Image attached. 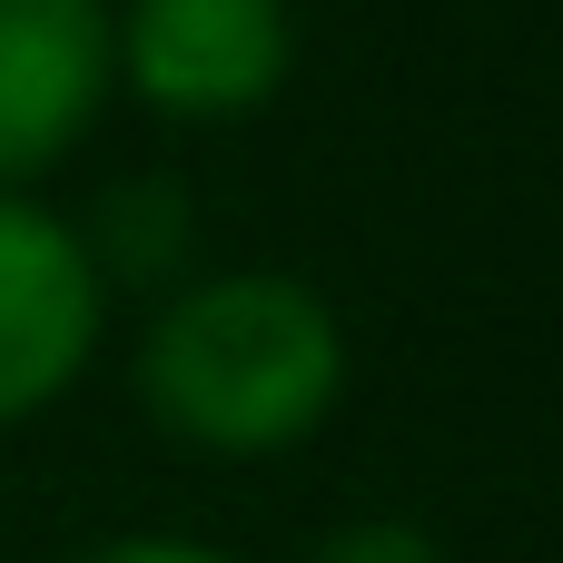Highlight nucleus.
I'll list each match as a JSON object with an SVG mask.
<instances>
[{
    "instance_id": "f03ea898",
    "label": "nucleus",
    "mask_w": 563,
    "mask_h": 563,
    "mask_svg": "<svg viewBox=\"0 0 563 563\" xmlns=\"http://www.w3.org/2000/svg\"><path fill=\"white\" fill-rule=\"evenodd\" d=\"M129 79L178 119H238L287 79V0H129V30L109 40Z\"/></svg>"
},
{
    "instance_id": "f257e3e1",
    "label": "nucleus",
    "mask_w": 563,
    "mask_h": 563,
    "mask_svg": "<svg viewBox=\"0 0 563 563\" xmlns=\"http://www.w3.org/2000/svg\"><path fill=\"white\" fill-rule=\"evenodd\" d=\"M346 386V336L317 287L297 277H218L158 307L139 346V396L178 445L208 455H277L327 426Z\"/></svg>"
},
{
    "instance_id": "7ed1b4c3",
    "label": "nucleus",
    "mask_w": 563,
    "mask_h": 563,
    "mask_svg": "<svg viewBox=\"0 0 563 563\" xmlns=\"http://www.w3.org/2000/svg\"><path fill=\"white\" fill-rule=\"evenodd\" d=\"M99 336V267L49 218L0 198V426L49 406Z\"/></svg>"
},
{
    "instance_id": "20e7f679",
    "label": "nucleus",
    "mask_w": 563,
    "mask_h": 563,
    "mask_svg": "<svg viewBox=\"0 0 563 563\" xmlns=\"http://www.w3.org/2000/svg\"><path fill=\"white\" fill-rule=\"evenodd\" d=\"M109 89L99 0H0V178L49 168Z\"/></svg>"
},
{
    "instance_id": "39448f33",
    "label": "nucleus",
    "mask_w": 563,
    "mask_h": 563,
    "mask_svg": "<svg viewBox=\"0 0 563 563\" xmlns=\"http://www.w3.org/2000/svg\"><path fill=\"white\" fill-rule=\"evenodd\" d=\"M317 563H445L435 554V534H416V525H346V534H327Z\"/></svg>"
},
{
    "instance_id": "423d86ee",
    "label": "nucleus",
    "mask_w": 563,
    "mask_h": 563,
    "mask_svg": "<svg viewBox=\"0 0 563 563\" xmlns=\"http://www.w3.org/2000/svg\"><path fill=\"white\" fill-rule=\"evenodd\" d=\"M79 563H228V554H208V544H158V534H139V544H99V554H79Z\"/></svg>"
}]
</instances>
